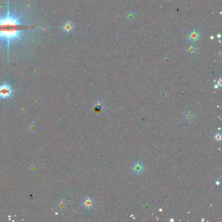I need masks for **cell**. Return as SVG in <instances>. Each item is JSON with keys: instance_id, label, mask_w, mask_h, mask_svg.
<instances>
[{"instance_id": "5", "label": "cell", "mask_w": 222, "mask_h": 222, "mask_svg": "<svg viewBox=\"0 0 222 222\" xmlns=\"http://www.w3.org/2000/svg\"><path fill=\"white\" fill-rule=\"evenodd\" d=\"M93 111H94L95 113H97V114L100 113L103 110V105L101 103L97 102H96L94 105H93Z\"/></svg>"}, {"instance_id": "8", "label": "cell", "mask_w": 222, "mask_h": 222, "mask_svg": "<svg viewBox=\"0 0 222 222\" xmlns=\"http://www.w3.org/2000/svg\"><path fill=\"white\" fill-rule=\"evenodd\" d=\"M126 18H127V20L128 21H134L136 18V16L134 15V13H129L127 14V15L126 16Z\"/></svg>"}, {"instance_id": "7", "label": "cell", "mask_w": 222, "mask_h": 222, "mask_svg": "<svg viewBox=\"0 0 222 222\" xmlns=\"http://www.w3.org/2000/svg\"><path fill=\"white\" fill-rule=\"evenodd\" d=\"M188 39L192 41H196L199 39V33L196 31H191L190 34L188 35Z\"/></svg>"}, {"instance_id": "4", "label": "cell", "mask_w": 222, "mask_h": 222, "mask_svg": "<svg viewBox=\"0 0 222 222\" xmlns=\"http://www.w3.org/2000/svg\"><path fill=\"white\" fill-rule=\"evenodd\" d=\"M74 28V24L70 21L66 22L62 26L63 31V32H65V33H71L73 31Z\"/></svg>"}, {"instance_id": "6", "label": "cell", "mask_w": 222, "mask_h": 222, "mask_svg": "<svg viewBox=\"0 0 222 222\" xmlns=\"http://www.w3.org/2000/svg\"><path fill=\"white\" fill-rule=\"evenodd\" d=\"M184 118L187 122H191L194 119V114L192 111H187L184 113Z\"/></svg>"}, {"instance_id": "10", "label": "cell", "mask_w": 222, "mask_h": 222, "mask_svg": "<svg viewBox=\"0 0 222 222\" xmlns=\"http://www.w3.org/2000/svg\"><path fill=\"white\" fill-rule=\"evenodd\" d=\"M215 139H216V140L217 141H221V134H216V136H215Z\"/></svg>"}, {"instance_id": "9", "label": "cell", "mask_w": 222, "mask_h": 222, "mask_svg": "<svg viewBox=\"0 0 222 222\" xmlns=\"http://www.w3.org/2000/svg\"><path fill=\"white\" fill-rule=\"evenodd\" d=\"M187 51L188 53H190L191 54H195L196 52L197 51V47L196 46H189V47L187 49Z\"/></svg>"}, {"instance_id": "3", "label": "cell", "mask_w": 222, "mask_h": 222, "mask_svg": "<svg viewBox=\"0 0 222 222\" xmlns=\"http://www.w3.org/2000/svg\"><path fill=\"white\" fill-rule=\"evenodd\" d=\"M132 171L134 173L137 174V175L140 174L144 171L143 164L140 161H137V162L133 164L132 167Z\"/></svg>"}, {"instance_id": "1", "label": "cell", "mask_w": 222, "mask_h": 222, "mask_svg": "<svg viewBox=\"0 0 222 222\" xmlns=\"http://www.w3.org/2000/svg\"><path fill=\"white\" fill-rule=\"evenodd\" d=\"M12 95V87L9 84L4 83L0 86V98L1 99H7L11 97Z\"/></svg>"}, {"instance_id": "11", "label": "cell", "mask_w": 222, "mask_h": 222, "mask_svg": "<svg viewBox=\"0 0 222 222\" xmlns=\"http://www.w3.org/2000/svg\"><path fill=\"white\" fill-rule=\"evenodd\" d=\"M218 85H219V86H221V79H220V80L218 81Z\"/></svg>"}, {"instance_id": "2", "label": "cell", "mask_w": 222, "mask_h": 222, "mask_svg": "<svg viewBox=\"0 0 222 222\" xmlns=\"http://www.w3.org/2000/svg\"><path fill=\"white\" fill-rule=\"evenodd\" d=\"M94 200L91 197H86L82 201V205L86 210H91L94 207Z\"/></svg>"}]
</instances>
